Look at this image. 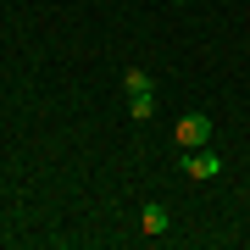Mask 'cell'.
Instances as JSON below:
<instances>
[{
    "label": "cell",
    "instance_id": "5",
    "mask_svg": "<svg viewBox=\"0 0 250 250\" xmlns=\"http://www.w3.org/2000/svg\"><path fill=\"white\" fill-rule=\"evenodd\" d=\"M123 89H128V95H145V89H156V78H150L145 67H128V72H123Z\"/></svg>",
    "mask_w": 250,
    "mask_h": 250
},
{
    "label": "cell",
    "instance_id": "1",
    "mask_svg": "<svg viewBox=\"0 0 250 250\" xmlns=\"http://www.w3.org/2000/svg\"><path fill=\"white\" fill-rule=\"evenodd\" d=\"M172 145H184V150H200V145H211V117H206V111L178 117V128H172Z\"/></svg>",
    "mask_w": 250,
    "mask_h": 250
},
{
    "label": "cell",
    "instance_id": "2",
    "mask_svg": "<svg viewBox=\"0 0 250 250\" xmlns=\"http://www.w3.org/2000/svg\"><path fill=\"white\" fill-rule=\"evenodd\" d=\"M184 178H195V184H211V178H223V156L217 150H184Z\"/></svg>",
    "mask_w": 250,
    "mask_h": 250
},
{
    "label": "cell",
    "instance_id": "3",
    "mask_svg": "<svg viewBox=\"0 0 250 250\" xmlns=\"http://www.w3.org/2000/svg\"><path fill=\"white\" fill-rule=\"evenodd\" d=\"M139 228H145V233H167V206H156V200H150V206L139 211Z\"/></svg>",
    "mask_w": 250,
    "mask_h": 250
},
{
    "label": "cell",
    "instance_id": "6",
    "mask_svg": "<svg viewBox=\"0 0 250 250\" xmlns=\"http://www.w3.org/2000/svg\"><path fill=\"white\" fill-rule=\"evenodd\" d=\"M172 6H189V0H172Z\"/></svg>",
    "mask_w": 250,
    "mask_h": 250
},
{
    "label": "cell",
    "instance_id": "4",
    "mask_svg": "<svg viewBox=\"0 0 250 250\" xmlns=\"http://www.w3.org/2000/svg\"><path fill=\"white\" fill-rule=\"evenodd\" d=\"M128 111H134V123H150V117H156V89H145V95H128Z\"/></svg>",
    "mask_w": 250,
    "mask_h": 250
}]
</instances>
